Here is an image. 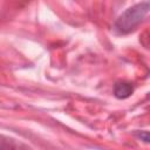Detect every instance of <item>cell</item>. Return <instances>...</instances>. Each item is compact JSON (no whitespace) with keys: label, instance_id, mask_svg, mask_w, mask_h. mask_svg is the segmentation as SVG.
Returning <instances> with one entry per match:
<instances>
[{"label":"cell","instance_id":"1","mask_svg":"<svg viewBox=\"0 0 150 150\" xmlns=\"http://www.w3.org/2000/svg\"><path fill=\"white\" fill-rule=\"evenodd\" d=\"M150 11V2L143 1L138 2L129 8H127L115 21L114 29L118 34H128L135 30L145 19Z\"/></svg>","mask_w":150,"mask_h":150},{"label":"cell","instance_id":"2","mask_svg":"<svg viewBox=\"0 0 150 150\" xmlns=\"http://www.w3.org/2000/svg\"><path fill=\"white\" fill-rule=\"evenodd\" d=\"M0 150H29V148L14 137L0 134Z\"/></svg>","mask_w":150,"mask_h":150},{"label":"cell","instance_id":"3","mask_svg":"<svg viewBox=\"0 0 150 150\" xmlns=\"http://www.w3.org/2000/svg\"><path fill=\"white\" fill-rule=\"evenodd\" d=\"M134 93V87L130 82H117L114 86V96L118 100H125L130 97Z\"/></svg>","mask_w":150,"mask_h":150},{"label":"cell","instance_id":"4","mask_svg":"<svg viewBox=\"0 0 150 150\" xmlns=\"http://www.w3.org/2000/svg\"><path fill=\"white\" fill-rule=\"evenodd\" d=\"M135 135L141 139L143 141L144 143H149V132L146 130H142V131H136Z\"/></svg>","mask_w":150,"mask_h":150}]
</instances>
